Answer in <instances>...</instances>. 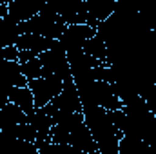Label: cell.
<instances>
[{
	"instance_id": "6da1fadb",
	"label": "cell",
	"mask_w": 156,
	"mask_h": 154,
	"mask_svg": "<svg viewBox=\"0 0 156 154\" xmlns=\"http://www.w3.org/2000/svg\"><path fill=\"white\" fill-rule=\"evenodd\" d=\"M82 113L85 125L89 127L93 138L98 143L100 154H118V143L123 132L115 123L113 111L104 109L100 105H85Z\"/></svg>"
},
{
	"instance_id": "7a4b0ae2",
	"label": "cell",
	"mask_w": 156,
	"mask_h": 154,
	"mask_svg": "<svg viewBox=\"0 0 156 154\" xmlns=\"http://www.w3.org/2000/svg\"><path fill=\"white\" fill-rule=\"evenodd\" d=\"M44 109L53 116L55 121H58L60 118H64V116H67V114L83 111V103H82V98L78 94V89H76V85H75V82H73V78L64 82L62 91L47 105H44Z\"/></svg>"
},
{
	"instance_id": "3957f363",
	"label": "cell",
	"mask_w": 156,
	"mask_h": 154,
	"mask_svg": "<svg viewBox=\"0 0 156 154\" xmlns=\"http://www.w3.org/2000/svg\"><path fill=\"white\" fill-rule=\"evenodd\" d=\"M38 58H40V62H42L44 75H56V76L62 78L64 82L73 78V75H71V67H69L67 53H66V49L60 45L58 40H56L47 51L40 53Z\"/></svg>"
},
{
	"instance_id": "277c9868",
	"label": "cell",
	"mask_w": 156,
	"mask_h": 154,
	"mask_svg": "<svg viewBox=\"0 0 156 154\" xmlns=\"http://www.w3.org/2000/svg\"><path fill=\"white\" fill-rule=\"evenodd\" d=\"M27 87L33 93L35 107H44L62 91L64 80L60 76H56V75H42L35 80H29Z\"/></svg>"
},
{
	"instance_id": "5b68a950",
	"label": "cell",
	"mask_w": 156,
	"mask_h": 154,
	"mask_svg": "<svg viewBox=\"0 0 156 154\" xmlns=\"http://www.w3.org/2000/svg\"><path fill=\"white\" fill-rule=\"evenodd\" d=\"M94 33H96V27H93L89 24H73V26H67L64 29V33L58 38V42L66 49V53L80 51V49H83L85 42L91 38Z\"/></svg>"
},
{
	"instance_id": "8992f818",
	"label": "cell",
	"mask_w": 156,
	"mask_h": 154,
	"mask_svg": "<svg viewBox=\"0 0 156 154\" xmlns=\"http://www.w3.org/2000/svg\"><path fill=\"white\" fill-rule=\"evenodd\" d=\"M56 13L64 18L67 26L73 24H89V13L85 0H55Z\"/></svg>"
},
{
	"instance_id": "52a82bcc",
	"label": "cell",
	"mask_w": 156,
	"mask_h": 154,
	"mask_svg": "<svg viewBox=\"0 0 156 154\" xmlns=\"http://www.w3.org/2000/svg\"><path fill=\"white\" fill-rule=\"evenodd\" d=\"M67 143L73 145L78 152H82V154H100V151H98V143H96V140L93 138L89 127L85 125V120L69 132Z\"/></svg>"
},
{
	"instance_id": "ba28073f",
	"label": "cell",
	"mask_w": 156,
	"mask_h": 154,
	"mask_svg": "<svg viewBox=\"0 0 156 154\" xmlns=\"http://www.w3.org/2000/svg\"><path fill=\"white\" fill-rule=\"evenodd\" d=\"M0 85L2 87L27 85V78L22 71L20 60H0Z\"/></svg>"
},
{
	"instance_id": "9c48e42d",
	"label": "cell",
	"mask_w": 156,
	"mask_h": 154,
	"mask_svg": "<svg viewBox=\"0 0 156 154\" xmlns=\"http://www.w3.org/2000/svg\"><path fill=\"white\" fill-rule=\"evenodd\" d=\"M47 0H11L7 2V15L18 22H26L31 16L38 15Z\"/></svg>"
},
{
	"instance_id": "30bf717a",
	"label": "cell",
	"mask_w": 156,
	"mask_h": 154,
	"mask_svg": "<svg viewBox=\"0 0 156 154\" xmlns=\"http://www.w3.org/2000/svg\"><path fill=\"white\" fill-rule=\"evenodd\" d=\"M87 13H89V26L96 27L100 22L107 20L115 9H116V0H85Z\"/></svg>"
},
{
	"instance_id": "8fae6325",
	"label": "cell",
	"mask_w": 156,
	"mask_h": 154,
	"mask_svg": "<svg viewBox=\"0 0 156 154\" xmlns=\"http://www.w3.org/2000/svg\"><path fill=\"white\" fill-rule=\"evenodd\" d=\"M56 40L47 38V37H42V35H37V33H22L20 38L16 42V47L20 51H31L33 54L38 56L40 53L47 51Z\"/></svg>"
},
{
	"instance_id": "7c38bea8",
	"label": "cell",
	"mask_w": 156,
	"mask_h": 154,
	"mask_svg": "<svg viewBox=\"0 0 156 154\" xmlns=\"http://www.w3.org/2000/svg\"><path fill=\"white\" fill-rule=\"evenodd\" d=\"M22 33H24L22 31V22L15 20L9 15L0 18V47L16 45V42H18Z\"/></svg>"
},
{
	"instance_id": "4fadbf2b",
	"label": "cell",
	"mask_w": 156,
	"mask_h": 154,
	"mask_svg": "<svg viewBox=\"0 0 156 154\" xmlns=\"http://www.w3.org/2000/svg\"><path fill=\"white\" fill-rule=\"evenodd\" d=\"M22 121H27V114L13 102H5L0 107V127L4 131H11L15 125L22 123Z\"/></svg>"
},
{
	"instance_id": "5bb4252c",
	"label": "cell",
	"mask_w": 156,
	"mask_h": 154,
	"mask_svg": "<svg viewBox=\"0 0 156 154\" xmlns=\"http://www.w3.org/2000/svg\"><path fill=\"white\" fill-rule=\"evenodd\" d=\"M7 100L13 102L15 105H18L26 114H29L33 109H35V98H33V93L27 85L24 87H11L9 93H7Z\"/></svg>"
},
{
	"instance_id": "9a60e30c",
	"label": "cell",
	"mask_w": 156,
	"mask_h": 154,
	"mask_svg": "<svg viewBox=\"0 0 156 154\" xmlns=\"http://www.w3.org/2000/svg\"><path fill=\"white\" fill-rule=\"evenodd\" d=\"M83 53H87L91 58H94L98 62H107V42H105V38L96 31L91 38L85 42Z\"/></svg>"
},
{
	"instance_id": "2e32d148",
	"label": "cell",
	"mask_w": 156,
	"mask_h": 154,
	"mask_svg": "<svg viewBox=\"0 0 156 154\" xmlns=\"http://www.w3.org/2000/svg\"><path fill=\"white\" fill-rule=\"evenodd\" d=\"M20 64H22V71H24V75L27 78V82L44 75L42 62H40L38 56H33V58H29V60H26V62H20Z\"/></svg>"
},
{
	"instance_id": "e0dca14e",
	"label": "cell",
	"mask_w": 156,
	"mask_h": 154,
	"mask_svg": "<svg viewBox=\"0 0 156 154\" xmlns=\"http://www.w3.org/2000/svg\"><path fill=\"white\" fill-rule=\"evenodd\" d=\"M140 96L144 98L147 109L151 111V114L156 116V83H147L142 91H140Z\"/></svg>"
},
{
	"instance_id": "ac0fdd59",
	"label": "cell",
	"mask_w": 156,
	"mask_h": 154,
	"mask_svg": "<svg viewBox=\"0 0 156 154\" xmlns=\"http://www.w3.org/2000/svg\"><path fill=\"white\" fill-rule=\"evenodd\" d=\"M20 49L16 45H5L0 47V60H18Z\"/></svg>"
},
{
	"instance_id": "d6986e66",
	"label": "cell",
	"mask_w": 156,
	"mask_h": 154,
	"mask_svg": "<svg viewBox=\"0 0 156 154\" xmlns=\"http://www.w3.org/2000/svg\"><path fill=\"white\" fill-rule=\"evenodd\" d=\"M5 2H11V0H5Z\"/></svg>"
}]
</instances>
